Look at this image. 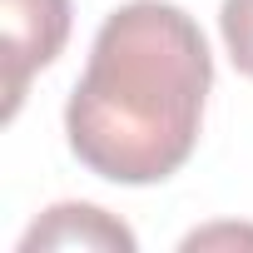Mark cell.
<instances>
[{
  "label": "cell",
  "mask_w": 253,
  "mask_h": 253,
  "mask_svg": "<svg viewBox=\"0 0 253 253\" xmlns=\"http://www.w3.org/2000/svg\"><path fill=\"white\" fill-rule=\"evenodd\" d=\"M0 25H5V119H10L25 99L30 75L45 70L70 35V0H0Z\"/></svg>",
  "instance_id": "7a4b0ae2"
},
{
  "label": "cell",
  "mask_w": 253,
  "mask_h": 253,
  "mask_svg": "<svg viewBox=\"0 0 253 253\" xmlns=\"http://www.w3.org/2000/svg\"><path fill=\"white\" fill-rule=\"evenodd\" d=\"M218 30H223V45H228L233 65L253 80V0H223Z\"/></svg>",
  "instance_id": "277c9868"
},
{
  "label": "cell",
  "mask_w": 253,
  "mask_h": 253,
  "mask_svg": "<svg viewBox=\"0 0 253 253\" xmlns=\"http://www.w3.org/2000/svg\"><path fill=\"white\" fill-rule=\"evenodd\" d=\"M20 248H25V253H35V248H124V253H129V248H134V233L124 228V223H114L104 209L60 204V209H50V213L25 233Z\"/></svg>",
  "instance_id": "3957f363"
},
{
  "label": "cell",
  "mask_w": 253,
  "mask_h": 253,
  "mask_svg": "<svg viewBox=\"0 0 253 253\" xmlns=\"http://www.w3.org/2000/svg\"><path fill=\"white\" fill-rule=\"evenodd\" d=\"M213 60L199 25L164 0L119 5L65 104L75 159L109 184H159L199 144Z\"/></svg>",
  "instance_id": "6da1fadb"
}]
</instances>
